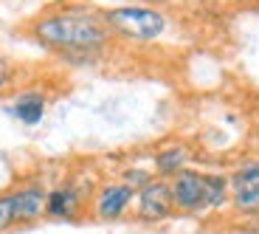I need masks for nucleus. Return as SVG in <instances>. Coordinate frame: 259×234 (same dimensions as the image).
<instances>
[{
  "label": "nucleus",
  "mask_w": 259,
  "mask_h": 234,
  "mask_svg": "<svg viewBox=\"0 0 259 234\" xmlns=\"http://www.w3.org/2000/svg\"><path fill=\"white\" fill-rule=\"evenodd\" d=\"M26 37L46 48L57 59L76 68L99 65L113 48V34L104 23L102 9L84 6L76 0H57L39 9L26 23Z\"/></svg>",
  "instance_id": "obj_1"
},
{
  "label": "nucleus",
  "mask_w": 259,
  "mask_h": 234,
  "mask_svg": "<svg viewBox=\"0 0 259 234\" xmlns=\"http://www.w3.org/2000/svg\"><path fill=\"white\" fill-rule=\"evenodd\" d=\"M104 23L110 28L116 43L130 46H155L175 28V17L169 9L144 6V3H121V6L104 9Z\"/></svg>",
  "instance_id": "obj_2"
},
{
  "label": "nucleus",
  "mask_w": 259,
  "mask_h": 234,
  "mask_svg": "<svg viewBox=\"0 0 259 234\" xmlns=\"http://www.w3.org/2000/svg\"><path fill=\"white\" fill-rule=\"evenodd\" d=\"M231 215L242 220H259V155H242L228 169Z\"/></svg>",
  "instance_id": "obj_3"
},
{
  "label": "nucleus",
  "mask_w": 259,
  "mask_h": 234,
  "mask_svg": "<svg viewBox=\"0 0 259 234\" xmlns=\"http://www.w3.org/2000/svg\"><path fill=\"white\" fill-rule=\"evenodd\" d=\"M93 186H84L79 178H62L59 183L48 186L46 198V220H62V223H79L88 217V203H91Z\"/></svg>",
  "instance_id": "obj_4"
},
{
  "label": "nucleus",
  "mask_w": 259,
  "mask_h": 234,
  "mask_svg": "<svg viewBox=\"0 0 259 234\" xmlns=\"http://www.w3.org/2000/svg\"><path fill=\"white\" fill-rule=\"evenodd\" d=\"M133 203H136V189H130L118 178H104L96 183L88 203V217L99 223H121L133 217Z\"/></svg>",
  "instance_id": "obj_5"
},
{
  "label": "nucleus",
  "mask_w": 259,
  "mask_h": 234,
  "mask_svg": "<svg viewBox=\"0 0 259 234\" xmlns=\"http://www.w3.org/2000/svg\"><path fill=\"white\" fill-rule=\"evenodd\" d=\"M169 195L175 206V217H203L206 201H203V169L186 167L178 175L169 178Z\"/></svg>",
  "instance_id": "obj_6"
},
{
  "label": "nucleus",
  "mask_w": 259,
  "mask_h": 234,
  "mask_svg": "<svg viewBox=\"0 0 259 234\" xmlns=\"http://www.w3.org/2000/svg\"><path fill=\"white\" fill-rule=\"evenodd\" d=\"M175 217V206H172V195H169V181L155 178L144 189L136 192V203H133V220L144 223V226H158Z\"/></svg>",
  "instance_id": "obj_7"
},
{
  "label": "nucleus",
  "mask_w": 259,
  "mask_h": 234,
  "mask_svg": "<svg viewBox=\"0 0 259 234\" xmlns=\"http://www.w3.org/2000/svg\"><path fill=\"white\" fill-rule=\"evenodd\" d=\"M14 198V215H17V228L20 226H34V223L46 220V198L48 186L39 178H20L12 186Z\"/></svg>",
  "instance_id": "obj_8"
},
{
  "label": "nucleus",
  "mask_w": 259,
  "mask_h": 234,
  "mask_svg": "<svg viewBox=\"0 0 259 234\" xmlns=\"http://www.w3.org/2000/svg\"><path fill=\"white\" fill-rule=\"evenodd\" d=\"M192 158H194V152H192V147H189L186 141H166V144H161V147L152 150L149 164H152L155 178L169 181V178L178 175L181 169L192 167Z\"/></svg>",
  "instance_id": "obj_9"
},
{
  "label": "nucleus",
  "mask_w": 259,
  "mask_h": 234,
  "mask_svg": "<svg viewBox=\"0 0 259 234\" xmlns=\"http://www.w3.org/2000/svg\"><path fill=\"white\" fill-rule=\"evenodd\" d=\"M46 110H48V96H46V91H39V88L20 91L17 96H14L12 107H9V113H12L20 124H26V127H37V124L46 119Z\"/></svg>",
  "instance_id": "obj_10"
},
{
  "label": "nucleus",
  "mask_w": 259,
  "mask_h": 234,
  "mask_svg": "<svg viewBox=\"0 0 259 234\" xmlns=\"http://www.w3.org/2000/svg\"><path fill=\"white\" fill-rule=\"evenodd\" d=\"M203 201H206V215H223V212L231 209L228 172H223V169H203Z\"/></svg>",
  "instance_id": "obj_11"
},
{
  "label": "nucleus",
  "mask_w": 259,
  "mask_h": 234,
  "mask_svg": "<svg viewBox=\"0 0 259 234\" xmlns=\"http://www.w3.org/2000/svg\"><path fill=\"white\" fill-rule=\"evenodd\" d=\"M118 181H124L130 189H144L149 181H155V172H152V167H144V164H130V167H124L121 172H118Z\"/></svg>",
  "instance_id": "obj_12"
},
{
  "label": "nucleus",
  "mask_w": 259,
  "mask_h": 234,
  "mask_svg": "<svg viewBox=\"0 0 259 234\" xmlns=\"http://www.w3.org/2000/svg\"><path fill=\"white\" fill-rule=\"evenodd\" d=\"M20 76H23V68H20L12 57H6V54H0V96H6V93H12L14 88H17Z\"/></svg>",
  "instance_id": "obj_13"
},
{
  "label": "nucleus",
  "mask_w": 259,
  "mask_h": 234,
  "mask_svg": "<svg viewBox=\"0 0 259 234\" xmlns=\"http://www.w3.org/2000/svg\"><path fill=\"white\" fill-rule=\"evenodd\" d=\"M17 228V215H14V198L12 186L0 192V234H9Z\"/></svg>",
  "instance_id": "obj_14"
},
{
  "label": "nucleus",
  "mask_w": 259,
  "mask_h": 234,
  "mask_svg": "<svg viewBox=\"0 0 259 234\" xmlns=\"http://www.w3.org/2000/svg\"><path fill=\"white\" fill-rule=\"evenodd\" d=\"M76 3H84V6H93V9H113V6H121V3H130V0H76Z\"/></svg>",
  "instance_id": "obj_15"
},
{
  "label": "nucleus",
  "mask_w": 259,
  "mask_h": 234,
  "mask_svg": "<svg viewBox=\"0 0 259 234\" xmlns=\"http://www.w3.org/2000/svg\"><path fill=\"white\" fill-rule=\"evenodd\" d=\"M228 3H237V6H251V3H259V0H228Z\"/></svg>",
  "instance_id": "obj_16"
},
{
  "label": "nucleus",
  "mask_w": 259,
  "mask_h": 234,
  "mask_svg": "<svg viewBox=\"0 0 259 234\" xmlns=\"http://www.w3.org/2000/svg\"><path fill=\"white\" fill-rule=\"evenodd\" d=\"M169 3H189V0H169Z\"/></svg>",
  "instance_id": "obj_17"
}]
</instances>
